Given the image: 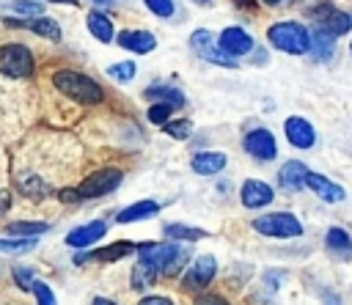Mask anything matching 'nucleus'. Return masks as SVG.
Segmentation results:
<instances>
[{"label":"nucleus","mask_w":352,"mask_h":305,"mask_svg":"<svg viewBox=\"0 0 352 305\" xmlns=\"http://www.w3.org/2000/svg\"><path fill=\"white\" fill-rule=\"evenodd\" d=\"M267 38L275 49L286 52V55H305L311 49V33L305 25L300 22H275L270 30H267Z\"/></svg>","instance_id":"1"},{"label":"nucleus","mask_w":352,"mask_h":305,"mask_svg":"<svg viewBox=\"0 0 352 305\" xmlns=\"http://www.w3.org/2000/svg\"><path fill=\"white\" fill-rule=\"evenodd\" d=\"M52 85L60 93H66L69 99L80 102V104H96V102H102V88L88 74H80V71H55L52 74Z\"/></svg>","instance_id":"2"},{"label":"nucleus","mask_w":352,"mask_h":305,"mask_svg":"<svg viewBox=\"0 0 352 305\" xmlns=\"http://www.w3.org/2000/svg\"><path fill=\"white\" fill-rule=\"evenodd\" d=\"M160 256H162V242H148L138 247V264L132 267V289L154 286L160 275Z\"/></svg>","instance_id":"3"},{"label":"nucleus","mask_w":352,"mask_h":305,"mask_svg":"<svg viewBox=\"0 0 352 305\" xmlns=\"http://www.w3.org/2000/svg\"><path fill=\"white\" fill-rule=\"evenodd\" d=\"M253 228L264 236H275V239H292L302 234V223L292 214V212H272V214H261L253 220Z\"/></svg>","instance_id":"4"},{"label":"nucleus","mask_w":352,"mask_h":305,"mask_svg":"<svg viewBox=\"0 0 352 305\" xmlns=\"http://www.w3.org/2000/svg\"><path fill=\"white\" fill-rule=\"evenodd\" d=\"M0 71L8 77H28L33 71V52L25 44H3L0 47Z\"/></svg>","instance_id":"5"},{"label":"nucleus","mask_w":352,"mask_h":305,"mask_svg":"<svg viewBox=\"0 0 352 305\" xmlns=\"http://www.w3.org/2000/svg\"><path fill=\"white\" fill-rule=\"evenodd\" d=\"M190 49H192L201 60H209V63H214V66H226V69H234V66H236V58L226 55L209 30H195V33L190 36Z\"/></svg>","instance_id":"6"},{"label":"nucleus","mask_w":352,"mask_h":305,"mask_svg":"<svg viewBox=\"0 0 352 305\" xmlns=\"http://www.w3.org/2000/svg\"><path fill=\"white\" fill-rule=\"evenodd\" d=\"M124 173L116 170V168H102V170H94L91 176H85V181L77 187V195L80 198H99V195H107L113 192L118 184H121Z\"/></svg>","instance_id":"7"},{"label":"nucleus","mask_w":352,"mask_h":305,"mask_svg":"<svg viewBox=\"0 0 352 305\" xmlns=\"http://www.w3.org/2000/svg\"><path fill=\"white\" fill-rule=\"evenodd\" d=\"M245 151L250 154V157H256V159H275V154H278V140H275V135L270 132V129H264V126H258V129H250L248 135H245Z\"/></svg>","instance_id":"8"},{"label":"nucleus","mask_w":352,"mask_h":305,"mask_svg":"<svg viewBox=\"0 0 352 305\" xmlns=\"http://www.w3.org/2000/svg\"><path fill=\"white\" fill-rule=\"evenodd\" d=\"M190 256V242H162V256H160V275H176Z\"/></svg>","instance_id":"9"},{"label":"nucleus","mask_w":352,"mask_h":305,"mask_svg":"<svg viewBox=\"0 0 352 305\" xmlns=\"http://www.w3.org/2000/svg\"><path fill=\"white\" fill-rule=\"evenodd\" d=\"M214 269H217V264H214V258H212V256H198V258L190 264V269L184 272V278H182L184 289L198 291V289L209 286V280L214 278Z\"/></svg>","instance_id":"10"},{"label":"nucleus","mask_w":352,"mask_h":305,"mask_svg":"<svg viewBox=\"0 0 352 305\" xmlns=\"http://www.w3.org/2000/svg\"><path fill=\"white\" fill-rule=\"evenodd\" d=\"M217 44H220V49H223L226 55H231V58H242V55H248V52L253 49V38H250V33L242 30V27H226V30L220 33Z\"/></svg>","instance_id":"11"},{"label":"nucleus","mask_w":352,"mask_h":305,"mask_svg":"<svg viewBox=\"0 0 352 305\" xmlns=\"http://www.w3.org/2000/svg\"><path fill=\"white\" fill-rule=\"evenodd\" d=\"M283 129H286V140H289L294 148H311V146L316 143V132H314V126H311L305 118H300V115L286 118Z\"/></svg>","instance_id":"12"},{"label":"nucleus","mask_w":352,"mask_h":305,"mask_svg":"<svg viewBox=\"0 0 352 305\" xmlns=\"http://www.w3.org/2000/svg\"><path fill=\"white\" fill-rule=\"evenodd\" d=\"M104 234H107V223L104 220H94V223H85V225L72 228L66 234V245L69 247H88V245L99 242Z\"/></svg>","instance_id":"13"},{"label":"nucleus","mask_w":352,"mask_h":305,"mask_svg":"<svg viewBox=\"0 0 352 305\" xmlns=\"http://www.w3.org/2000/svg\"><path fill=\"white\" fill-rule=\"evenodd\" d=\"M305 187H311V190H314L322 201H327V203H336V201H344V198H346L344 187L336 184V181H330V179L322 176V173H311V170H308V176H305Z\"/></svg>","instance_id":"14"},{"label":"nucleus","mask_w":352,"mask_h":305,"mask_svg":"<svg viewBox=\"0 0 352 305\" xmlns=\"http://www.w3.org/2000/svg\"><path fill=\"white\" fill-rule=\"evenodd\" d=\"M272 201V187L270 184H264V181H258V179H248L245 184H242V203L248 206V209H261V206H267Z\"/></svg>","instance_id":"15"},{"label":"nucleus","mask_w":352,"mask_h":305,"mask_svg":"<svg viewBox=\"0 0 352 305\" xmlns=\"http://www.w3.org/2000/svg\"><path fill=\"white\" fill-rule=\"evenodd\" d=\"M116 41H118L124 49L138 52V55L151 52V49L157 47V38H154L151 33H146V30H121V33L116 36Z\"/></svg>","instance_id":"16"},{"label":"nucleus","mask_w":352,"mask_h":305,"mask_svg":"<svg viewBox=\"0 0 352 305\" xmlns=\"http://www.w3.org/2000/svg\"><path fill=\"white\" fill-rule=\"evenodd\" d=\"M305 176H308V168L300 162V159H289L280 165V173H278V181L283 190H302L305 187Z\"/></svg>","instance_id":"17"},{"label":"nucleus","mask_w":352,"mask_h":305,"mask_svg":"<svg viewBox=\"0 0 352 305\" xmlns=\"http://www.w3.org/2000/svg\"><path fill=\"white\" fill-rule=\"evenodd\" d=\"M308 52H314L316 60H330L336 52V36L330 30H324L322 25H316L311 33V49Z\"/></svg>","instance_id":"18"},{"label":"nucleus","mask_w":352,"mask_h":305,"mask_svg":"<svg viewBox=\"0 0 352 305\" xmlns=\"http://www.w3.org/2000/svg\"><path fill=\"white\" fill-rule=\"evenodd\" d=\"M190 165L201 176H214V173H220L226 168V154L223 151H198Z\"/></svg>","instance_id":"19"},{"label":"nucleus","mask_w":352,"mask_h":305,"mask_svg":"<svg viewBox=\"0 0 352 305\" xmlns=\"http://www.w3.org/2000/svg\"><path fill=\"white\" fill-rule=\"evenodd\" d=\"M324 242H327V250H330L336 258L352 261V236H349L344 228H330L327 236H324Z\"/></svg>","instance_id":"20"},{"label":"nucleus","mask_w":352,"mask_h":305,"mask_svg":"<svg viewBox=\"0 0 352 305\" xmlns=\"http://www.w3.org/2000/svg\"><path fill=\"white\" fill-rule=\"evenodd\" d=\"M157 212H160V203H154V201H138V203H132V206L121 209L116 220H118L121 225H126V223H138V220L154 217Z\"/></svg>","instance_id":"21"},{"label":"nucleus","mask_w":352,"mask_h":305,"mask_svg":"<svg viewBox=\"0 0 352 305\" xmlns=\"http://www.w3.org/2000/svg\"><path fill=\"white\" fill-rule=\"evenodd\" d=\"M146 99L148 102H165L173 110H179L184 104V93L173 85H151V88H146Z\"/></svg>","instance_id":"22"},{"label":"nucleus","mask_w":352,"mask_h":305,"mask_svg":"<svg viewBox=\"0 0 352 305\" xmlns=\"http://www.w3.org/2000/svg\"><path fill=\"white\" fill-rule=\"evenodd\" d=\"M88 30H91V36L99 38L102 44L113 41V22H110L104 14H99V11H91V14H88Z\"/></svg>","instance_id":"23"},{"label":"nucleus","mask_w":352,"mask_h":305,"mask_svg":"<svg viewBox=\"0 0 352 305\" xmlns=\"http://www.w3.org/2000/svg\"><path fill=\"white\" fill-rule=\"evenodd\" d=\"M132 250H135V245L121 239V242H113V245H107V247L94 250V253H91V258H96V261H118V258L129 256Z\"/></svg>","instance_id":"24"},{"label":"nucleus","mask_w":352,"mask_h":305,"mask_svg":"<svg viewBox=\"0 0 352 305\" xmlns=\"http://www.w3.org/2000/svg\"><path fill=\"white\" fill-rule=\"evenodd\" d=\"M16 184H19V190H22L28 198H44V195L52 192V187H50L47 181H41L38 176H28V173H22V176L16 179Z\"/></svg>","instance_id":"25"},{"label":"nucleus","mask_w":352,"mask_h":305,"mask_svg":"<svg viewBox=\"0 0 352 305\" xmlns=\"http://www.w3.org/2000/svg\"><path fill=\"white\" fill-rule=\"evenodd\" d=\"M165 236L176 239V242H195V239H204L206 231L192 228V225H182V223H170V225H165Z\"/></svg>","instance_id":"26"},{"label":"nucleus","mask_w":352,"mask_h":305,"mask_svg":"<svg viewBox=\"0 0 352 305\" xmlns=\"http://www.w3.org/2000/svg\"><path fill=\"white\" fill-rule=\"evenodd\" d=\"M25 27H28V30H33V33H38V36H44V38H52V41H58V38H60V27H58V22H55V19H50V16L28 19V22H25Z\"/></svg>","instance_id":"27"},{"label":"nucleus","mask_w":352,"mask_h":305,"mask_svg":"<svg viewBox=\"0 0 352 305\" xmlns=\"http://www.w3.org/2000/svg\"><path fill=\"white\" fill-rule=\"evenodd\" d=\"M36 247V236H19V239H0V253H28Z\"/></svg>","instance_id":"28"},{"label":"nucleus","mask_w":352,"mask_h":305,"mask_svg":"<svg viewBox=\"0 0 352 305\" xmlns=\"http://www.w3.org/2000/svg\"><path fill=\"white\" fill-rule=\"evenodd\" d=\"M11 236H38V234H47L50 231V225L47 223H11L8 228H6Z\"/></svg>","instance_id":"29"},{"label":"nucleus","mask_w":352,"mask_h":305,"mask_svg":"<svg viewBox=\"0 0 352 305\" xmlns=\"http://www.w3.org/2000/svg\"><path fill=\"white\" fill-rule=\"evenodd\" d=\"M107 74H110L113 80L129 82V80L135 77V63H132V60H121V63H113V66H107Z\"/></svg>","instance_id":"30"},{"label":"nucleus","mask_w":352,"mask_h":305,"mask_svg":"<svg viewBox=\"0 0 352 305\" xmlns=\"http://www.w3.org/2000/svg\"><path fill=\"white\" fill-rule=\"evenodd\" d=\"M162 129L170 135V137H176V140H184V137H190V132H192V124L190 121H165L162 124Z\"/></svg>","instance_id":"31"},{"label":"nucleus","mask_w":352,"mask_h":305,"mask_svg":"<svg viewBox=\"0 0 352 305\" xmlns=\"http://www.w3.org/2000/svg\"><path fill=\"white\" fill-rule=\"evenodd\" d=\"M170 113H173V107H170V104H165V102H154V104L148 107V121L162 126L165 121H170Z\"/></svg>","instance_id":"32"},{"label":"nucleus","mask_w":352,"mask_h":305,"mask_svg":"<svg viewBox=\"0 0 352 305\" xmlns=\"http://www.w3.org/2000/svg\"><path fill=\"white\" fill-rule=\"evenodd\" d=\"M30 291H33V297H36L38 305H55V294H52V289L44 280H33Z\"/></svg>","instance_id":"33"},{"label":"nucleus","mask_w":352,"mask_h":305,"mask_svg":"<svg viewBox=\"0 0 352 305\" xmlns=\"http://www.w3.org/2000/svg\"><path fill=\"white\" fill-rule=\"evenodd\" d=\"M8 8H11V11H19V14L30 16V19L41 14V3H36V0H11Z\"/></svg>","instance_id":"34"},{"label":"nucleus","mask_w":352,"mask_h":305,"mask_svg":"<svg viewBox=\"0 0 352 305\" xmlns=\"http://www.w3.org/2000/svg\"><path fill=\"white\" fill-rule=\"evenodd\" d=\"M146 3V8L151 11V14H157V16H173V0H143Z\"/></svg>","instance_id":"35"},{"label":"nucleus","mask_w":352,"mask_h":305,"mask_svg":"<svg viewBox=\"0 0 352 305\" xmlns=\"http://www.w3.org/2000/svg\"><path fill=\"white\" fill-rule=\"evenodd\" d=\"M14 278H16V283H19V289H25V291H30V286H33V269H28V267H16L14 269Z\"/></svg>","instance_id":"36"},{"label":"nucleus","mask_w":352,"mask_h":305,"mask_svg":"<svg viewBox=\"0 0 352 305\" xmlns=\"http://www.w3.org/2000/svg\"><path fill=\"white\" fill-rule=\"evenodd\" d=\"M195 305H228L220 294H198L195 297Z\"/></svg>","instance_id":"37"},{"label":"nucleus","mask_w":352,"mask_h":305,"mask_svg":"<svg viewBox=\"0 0 352 305\" xmlns=\"http://www.w3.org/2000/svg\"><path fill=\"white\" fill-rule=\"evenodd\" d=\"M138 305H173L168 297H143Z\"/></svg>","instance_id":"38"},{"label":"nucleus","mask_w":352,"mask_h":305,"mask_svg":"<svg viewBox=\"0 0 352 305\" xmlns=\"http://www.w3.org/2000/svg\"><path fill=\"white\" fill-rule=\"evenodd\" d=\"M60 201L72 203V201H80V195H77V190H63V192H60Z\"/></svg>","instance_id":"39"},{"label":"nucleus","mask_w":352,"mask_h":305,"mask_svg":"<svg viewBox=\"0 0 352 305\" xmlns=\"http://www.w3.org/2000/svg\"><path fill=\"white\" fill-rule=\"evenodd\" d=\"M8 206H11V195H8V192H3V190H0V214H3V212H6V209H8Z\"/></svg>","instance_id":"40"},{"label":"nucleus","mask_w":352,"mask_h":305,"mask_svg":"<svg viewBox=\"0 0 352 305\" xmlns=\"http://www.w3.org/2000/svg\"><path fill=\"white\" fill-rule=\"evenodd\" d=\"M94 305H116V302L107 300V297H94Z\"/></svg>","instance_id":"41"},{"label":"nucleus","mask_w":352,"mask_h":305,"mask_svg":"<svg viewBox=\"0 0 352 305\" xmlns=\"http://www.w3.org/2000/svg\"><path fill=\"white\" fill-rule=\"evenodd\" d=\"M239 8H253V0H236Z\"/></svg>","instance_id":"42"},{"label":"nucleus","mask_w":352,"mask_h":305,"mask_svg":"<svg viewBox=\"0 0 352 305\" xmlns=\"http://www.w3.org/2000/svg\"><path fill=\"white\" fill-rule=\"evenodd\" d=\"M50 3H63V5H77L80 0H50Z\"/></svg>","instance_id":"43"},{"label":"nucleus","mask_w":352,"mask_h":305,"mask_svg":"<svg viewBox=\"0 0 352 305\" xmlns=\"http://www.w3.org/2000/svg\"><path fill=\"white\" fill-rule=\"evenodd\" d=\"M267 5H278V3H283V0H264Z\"/></svg>","instance_id":"44"},{"label":"nucleus","mask_w":352,"mask_h":305,"mask_svg":"<svg viewBox=\"0 0 352 305\" xmlns=\"http://www.w3.org/2000/svg\"><path fill=\"white\" fill-rule=\"evenodd\" d=\"M96 3H113V0H96Z\"/></svg>","instance_id":"45"},{"label":"nucleus","mask_w":352,"mask_h":305,"mask_svg":"<svg viewBox=\"0 0 352 305\" xmlns=\"http://www.w3.org/2000/svg\"><path fill=\"white\" fill-rule=\"evenodd\" d=\"M195 3H209V0H195Z\"/></svg>","instance_id":"46"},{"label":"nucleus","mask_w":352,"mask_h":305,"mask_svg":"<svg viewBox=\"0 0 352 305\" xmlns=\"http://www.w3.org/2000/svg\"><path fill=\"white\" fill-rule=\"evenodd\" d=\"M349 52H352V44H349Z\"/></svg>","instance_id":"47"}]
</instances>
